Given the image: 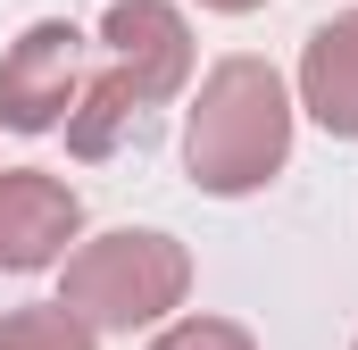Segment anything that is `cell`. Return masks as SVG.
<instances>
[{
    "mask_svg": "<svg viewBox=\"0 0 358 350\" xmlns=\"http://www.w3.org/2000/svg\"><path fill=\"white\" fill-rule=\"evenodd\" d=\"M76 100H84V25L34 17L0 50V125L8 134H59Z\"/></svg>",
    "mask_w": 358,
    "mask_h": 350,
    "instance_id": "cell-3",
    "label": "cell"
},
{
    "mask_svg": "<svg viewBox=\"0 0 358 350\" xmlns=\"http://www.w3.org/2000/svg\"><path fill=\"white\" fill-rule=\"evenodd\" d=\"M150 350H259L234 317H176V326H159V342Z\"/></svg>",
    "mask_w": 358,
    "mask_h": 350,
    "instance_id": "cell-9",
    "label": "cell"
},
{
    "mask_svg": "<svg viewBox=\"0 0 358 350\" xmlns=\"http://www.w3.org/2000/svg\"><path fill=\"white\" fill-rule=\"evenodd\" d=\"M183 292H192V251L159 225H117V234H92L67 251L59 275V309L100 334H142V326H176Z\"/></svg>",
    "mask_w": 358,
    "mask_h": 350,
    "instance_id": "cell-2",
    "label": "cell"
},
{
    "mask_svg": "<svg viewBox=\"0 0 358 350\" xmlns=\"http://www.w3.org/2000/svg\"><path fill=\"white\" fill-rule=\"evenodd\" d=\"M292 117H300V100H292V84L267 59H250V50L217 59L200 76V92H192V108H183V167H192V183L217 192V200L267 192L283 175V159H292Z\"/></svg>",
    "mask_w": 358,
    "mask_h": 350,
    "instance_id": "cell-1",
    "label": "cell"
},
{
    "mask_svg": "<svg viewBox=\"0 0 358 350\" xmlns=\"http://www.w3.org/2000/svg\"><path fill=\"white\" fill-rule=\"evenodd\" d=\"M0 350H100V342H92L59 300H25V309L0 317Z\"/></svg>",
    "mask_w": 358,
    "mask_h": 350,
    "instance_id": "cell-8",
    "label": "cell"
},
{
    "mask_svg": "<svg viewBox=\"0 0 358 350\" xmlns=\"http://www.w3.org/2000/svg\"><path fill=\"white\" fill-rule=\"evenodd\" d=\"M350 350H358V342H350Z\"/></svg>",
    "mask_w": 358,
    "mask_h": 350,
    "instance_id": "cell-11",
    "label": "cell"
},
{
    "mask_svg": "<svg viewBox=\"0 0 358 350\" xmlns=\"http://www.w3.org/2000/svg\"><path fill=\"white\" fill-rule=\"evenodd\" d=\"M292 100H300L334 142H358V8L350 17H325V25L300 42Z\"/></svg>",
    "mask_w": 358,
    "mask_h": 350,
    "instance_id": "cell-6",
    "label": "cell"
},
{
    "mask_svg": "<svg viewBox=\"0 0 358 350\" xmlns=\"http://www.w3.org/2000/svg\"><path fill=\"white\" fill-rule=\"evenodd\" d=\"M134 117H142V100L117 84V76H100V84H84V100L67 108V150H76V159H108Z\"/></svg>",
    "mask_w": 358,
    "mask_h": 350,
    "instance_id": "cell-7",
    "label": "cell"
},
{
    "mask_svg": "<svg viewBox=\"0 0 358 350\" xmlns=\"http://www.w3.org/2000/svg\"><path fill=\"white\" fill-rule=\"evenodd\" d=\"M200 8H217V17H250V8H267V0H200Z\"/></svg>",
    "mask_w": 358,
    "mask_h": 350,
    "instance_id": "cell-10",
    "label": "cell"
},
{
    "mask_svg": "<svg viewBox=\"0 0 358 350\" xmlns=\"http://www.w3.org/2000/svg\"><path fill=\"white\" fill-rule=\"evenodd\" d=\"M100 42H108V76L142 108H167L192 84V25L176 0H108Z\"/></svg>",
    "mask_w": 358,
    "mask_h": 350,
    "instance_id": "cell-4",
    "label": "cell"
},
{
    "mask_svg": "<svg viewBox=\"0 0 358 350\" xmlns=\"http://www.w3.org/2000/svg\"><path fill=\"white\" fill-rule=\"evenodd\" d=\"M84 242V200L50 167H0V275H42L67 267Z\"/></svg>",
    "mask_w": 358,
    "mask_h": 350,
    "instance_id": "cell-5",
    "label": "cell"
}]
</instances>
